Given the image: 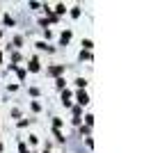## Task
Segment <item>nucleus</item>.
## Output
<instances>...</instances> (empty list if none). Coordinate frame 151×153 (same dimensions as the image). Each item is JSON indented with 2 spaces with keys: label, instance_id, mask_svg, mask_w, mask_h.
<instances>
[{
  "label": "nucleus",
  "instance_id": "nucleus-2",
  "mask_svg": "<svg viewBox=\"0 0 151 153\" xmlns=\"http://www.w3.org/2000/svg\"><path fill=\"white\" fill-rule=\"evenodd\" d=\"M62 101H64V105H69V103H71V94H69V91H64V94H62Z\"/></svg>",
  "mask_w": 151,
  "mask_h": 153
},
{
  "label": "nucleus",
  "instance_id": "nucleus-3",
  "mask_svg": "<svg viewBox=\"0 0 151 153\" xmlns=\"http://www.w3.org/2000/svg\"><path fill=\"white\" fill-rule=\"evenodd\" d=\"M39 69V62H37V59H32V64H30V71H37Z\"/></svg>",
  "mask_w": 151,
  "mask_h": 153
},
{
  "label": "nucleus",
  "instance_id": "nucleus-4",
  "mask_svg": "<svg viewBox=\"0 0 151 153\" xmlns=\"http://www.w3.org/2000/svg\"><path fill=\"white\" fill-rule=\"evenodd\" d=\"M69 39H71V32H64V34H62V41H64V44H67Z\"/></svg>",
  "mask_w": 151,
  "mask_h": 153
},
{
  "label": "nucleus",
  "instance_id": "nucleus-1",
  "mask_svg": "<svg viewBox=\"0 0 151 153\" xmlns=\"http://www.w3.org/2000/svg\"><path fill=\"white\" fill-rule=\"evenodd\" d=\"M78 101H80L82 105H85V103H87L89 98H87V94H85V91H80V94H78Z\"/></svg>",
  "mask_w": 151,
  "mask_h": 153
}]
</instances>
